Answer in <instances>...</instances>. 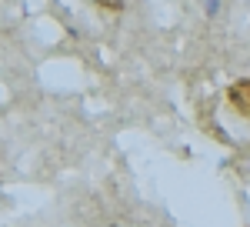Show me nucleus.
I'll return each instance as SVG.
<instances>
[]
</instances>
